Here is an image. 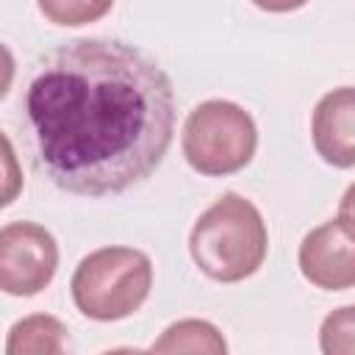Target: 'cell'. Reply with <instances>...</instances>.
Listing matches in <instances>:
<instances>
[{
    "label": "cell",
    "mask_w": 355,
    "mask_h": 355,
    "mask_svg": "<svg viewBox=\"0 0 355 355\" xmlns=\"http://www.w3.org/2000/svg\"><path fill=\"white\" fill-rule=\"evenodd\" d=\"M58 269V244L36 222H8L0 230V288L11 297H33Z\"/></svg>",
    "instance_id": "cell-5"
},
{
    "label": "cell",
    "mask_w": 355,
    "mask_h": 355,
    "mask_svg": "<svg viewBox=\"0 0 355 355\" xmlns=\"http://www.w3.org/2000/svg\"><path fill=\"white\" fill-rule=\"evenodd\" d=\"M153 352H211V355H222L227 349L222 333L205 322V319H180L175 324H169L158 341H153L150 347Z\"/></svg>",
    "instance_id": "cell-9"
},
{
    "label": "cell",
    "mask_w": 355,
    "mask_h": 355,
    "mask_svg": "<svg viewBox=\"0 0 355 355\" xmlns=\"http://www.w3.org/2000/svg\"><path fill=\"white\" fill-rule=\"evenodd\" d=\"M300 272L308 283L324 291L355 286V227L341 216L313 227L297 252Z\"/></svg>",
    "instance_id": "cell-6"
},
{
    "label": "cell",
    "mask_w": 355,
    "mask_h": 355,
    "mask_svg": "<svg viewBox=\"0 0 355 355\" xmlns=\"http://www.w3.org/2000/svg\"><path fill=\"white\" fill-rule=\"evenodd\" d=\"M338 216L355 227V183L344 191V197H341V202H338Z\"/></svg>",
    "instance_id": "cell-13"
},
{
    "label": "cell",
    "mask_w": 355,
    "mask_h": 355,
    "mask_svg": "<svg viewBox=\"0 0 355 355\" xmlns=\"http://www.w3.org/2000/svg\"><path fill=\"white\" fill-rule=\"evenodd\" d=\"M67 347V327L50 313H33L8 330V355H58Z\"/></svg>",
    "instance_id": "cell-8"
},
{
    "label": "cell",
    "mask_w": 355,
    "mask_h": 355,
    "mask_svg": "<svg viewBox=\"0 0 355 355\" xmlns=\"http://www.w3.org/2000/svg\"><path fill=\"white\" fill-rule=\"evenodd\" d=\"M319 347L324 355H355V305L336 308L319 327Z\"/></svg>",
    "instance_id": "cell-11"
},
{
    "label": "cell",
    "mask_w": 355,
    "mask_h": 355,
    "mask_svg": "<svg viewBox=\"0 0 355 355\" xmlns=\"http://www.w3.org/2000/svg\"><path fill=\"white\" fill-rule=\"evenodd\" d=\"M153 288V261L136 247H100L72 272L75 308L97 322H116L141 308Z\"/></svg>",
    "instance_id": "cell-3"
},
{
    "label": "cell",
    "mask_w": 355,
    "mask_h": 355,
    "mask_svg": "<svg viewBox=\"0 0 355 355\" xmlns=\"http://www.w3.org/2000/svg\"><path fill=\"white\" fill-rule=\"evenodd\" d=\"M269 233L261 211L241 194L214 200L191 227L189 252L202 275L219 283H239L255 275L266 258Z\"/></svg>",
    "instance_id": "cell-2"
},
{
    "label": "cell",
    "mask_w": 355,
    "mask_h": 355,
    "mask_svg": "<svg viewBox=\"0 0 355 355\" xmlns=\"http://www.w3.org/2000/svg\"><path fill=\"white\" fill-rule=\"evenodd\" d=\"M36 3L47 22L64 28L92 25L103 19L114 6V0H36Z\"/></svg>",
    "instance_id": "cell-10"
},
{
    "label": "cell",
    "mask_w": 355,
    "mask_h": 355,
    "mask_svg": "<svg viewBox=\"0 0 355 355\" xmlns=\"http://www.w3.org/2000/svg\"><path fill=\"white\" fill-rule=\"evenodd\" d=\"M311 136L324 164L355 166V86H338L316 103Z\"/></svg>",
    "instance_id": "cell-7"
},
{
    "label": "cell",
    "mask_w": 355,
    "mask_h": 355,
    "mask_svg": "<svg viewBox=\"0 0 355 355\" xmlns=\"http://www.w3.org/2000/svg\"><path fill=\"white\" fill-rule=\"evenodd\" d=\"M33 169L69 194L147 180L175 133V94L155 58L116 39H75L36 58L22 89Z\"/></svg>",
    "instance_id": "cell-1"
},
{
    "label": "cell",
    "mask_w": 355,
    "mask_h": 355,
    "mask_svg": "<svg viewBox=\"0 0 355 355\" xmlns=\"http://www.w3.org/2000/svg\"><path fill=\"white\" fill-rule=\"evenodd\" d=\"M258 8L263 11H272V14H286V11H297L302 8L308 0H252Z\"/></svg>",
    "instance_id": "cell-12"
},
{
    "label": "cell",
    "mask_w": 355,
    "mask_h": 355,
    "mask_svg": "<svg viewBox=\"0 0 355 355\" xmlns=\"http://www.w3.org/2000/svg\"><path fill=\"white\" fill-rule=\"evenodd\" d=\"M183 155L189 166L208 178L244 169L258 147V128L239 103L205 100L183 122Z\"/></svg>",
    "instance_id": "cell-4"
}]
</instances>
